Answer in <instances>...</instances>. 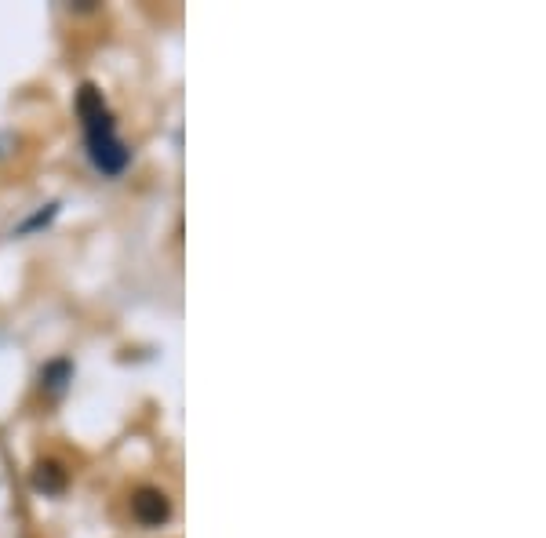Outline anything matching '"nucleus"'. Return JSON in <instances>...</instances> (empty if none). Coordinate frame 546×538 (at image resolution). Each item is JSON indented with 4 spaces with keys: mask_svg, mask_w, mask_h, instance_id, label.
<instances>
[{
    "mask_svg": "<svg viewBox=\"0 0 546 538\" xmlns=\"http://www.w3.org/2000/svg\"><path fill=\"white\" fill-rule=\"evenodd\" d=\"M84 131H88V153H91V164L106 175H121L128 168V146L117 139V124H113L110 110L95 113V117L84 120Z\"/></svg>",
    "mask_w": 546,
    "mask_h": 538,
    "instance_id": "f257e3e1",
    "label": "nucleus"
},
{
    "mask_svg": "<svg viewBox=\"0 0 546 538\" xmlns=\"http://www.w3.org/2000/svg\"><path fill=\"white\" fill-rule=\"evenodd\" d=\"M132 513L146 528H161L172 517V502H168V495L161 488H139L132 495Z\"/></svg>",
    "mask_w": 546,
    "mask_h": 538,
    "instance_id": "f03ea898",
    "label": "nucleus"
},
{
    "mask_svg": "<svg viewBox=\"0 0 546 538\" xmlns=\"http://www.w3.org/2000/svg\"><path fill=\"white\" fill-rule=\"evenodd\" d=\"M33 488L44 491V495H59V491L66 488V469L51 459L37 462V466H33Z\"/></svg>",
    "mask_w": 546,
    "mask_h": 538,
    "instance_id": "7ed1b4c3",
    "label": "nucleus"
},
{
    "mask_svg": "<svg viewBox=\"0 0 546 538\" xmlns=\"http://www.w3.org/2000/svg\"><path fill=\"white\" fill-rule=\"evenodd\" d=\"M70 379H73V368L66 364V360H51L48 368L41 371L44 389H48V393H55V397H59L62 389H66V382H70Z\"/></svg>",
    "mask_w": 546,
    "mask_h": 538,
    "instance_id": "20e7f679",
    "label": "nucleus"
}]
</instances>
